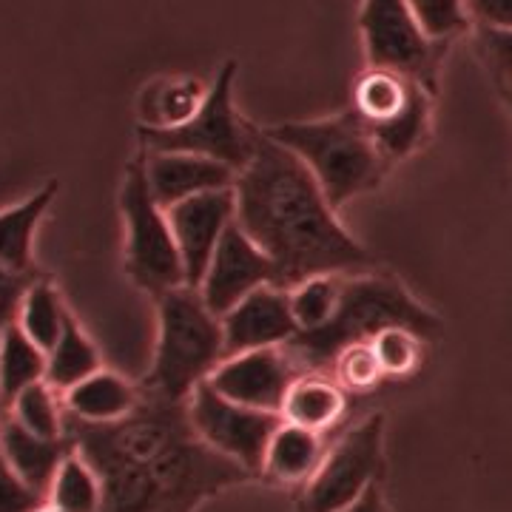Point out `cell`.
Masks as SVG:
<instances>
[{"mask_svg": "<svg viewBox=\"0 0 512 512\" xmlns=\"http://www.w3.org/2000/svg\"><path fill=\"white\" fill-rule=\"evenodd\" d=\"M100 367H103V359H100L97 345L89 339V333L69 316L63 336L57 339L55 348L46 353V382L63 396L69 387L83 382L86 376H92Z\"/></svg>", "mask_w": 512, "mask_h": 512, "instance_id": "cell-24", "label": "cell"}, {"mask_svg": "<svg viewBox=\"0 0 512 512\" xmlns=\"http://www.w3.org/2000/svg\"><path fill=\"white\" fill-rule=\"evenodd\" d=\"M60 185L49 180L43 188H37L32 197H26L12 208L0 211V262L18 271H35L32 245L40 220L46 217L49 205L55 202Z\"/></svg>", "mask_w": 512, "mask_h": 512, "instance_id": "cell-22", "label": "cell"}, {"mask_svg": "<svg viewBox=\"0 0 512 512\" xmlns=\"http://www.w3.org/2000/svg\"><path fill=\"white\" fill-rule=\"evenodd\" d=\"M208 97V86L200 77L174 74L148 83L140 92V128H180L185 126Z\"/></svg>", "mask_w": 512, "mask_h": 512, "instance_id": "cell-21", "label": "cell"}, {"mask_svg": "<svg viewBox=\"0 0 512 512\" xmlns=\"http://www.w3.org/2000/svg\"><path fill=\"white\" fill-rule=\"evenodd\" d=\"M46 379V350L20 330V325H9L0 330V399L9 407L12 399L29 384Z\"/></svg>", "mask_w": 512, "mask_h": 512, "instance_id": "cell-23", "label": "cell"}, {"mask_svg": "<svg viewBox=\"0 0 512 512\" xmlns=\"http://www.w3.org/2000/svg\"><path fill=\"white\" fill-rule=\"evenodd\" d=\"M384 473V416H367L325 453L319 470L302 484L299 512H342Z\"/></svg>", "mask_w": 512, "mask_h": 512, "instance_id": "cell-9", "label": "cell"}, {"mask_svg": "<svg viewBox=\"0 0 512 512\" xmlns=\"http://www.w3.org/2000/svg\"><path fill=\"white\" fill-rule=\"evenodd\" d=\"M265 131L308 165L333 208L376 191L390 165L350 109L319 120L279 123Z\"/></svg>", "mask_w": 512, "mask_h": 512, "instance_id": "cell-5", "label": "cell"}, {"mask_svg": "<svg viewBox=\"0 0 512 512\" xmlns=\"http://www.w3.org/2000/svg\"><path fill=\"white\" fill-rule=\"evenodd\" d=\"M143 160H146L148 188L165 211L197 194L231 188L237 183V171L231 165L214 157H202V154L143 148Z\"/></svg>", "mask_w": 512, "mask_h": 512, "instance_id": "cell-16", "label": "cell"}, {"mask_svg": "<svg viewBox=\"0 0 512 512\" xmlns=\"http://www.w3.org/2000/svg\"><path fill=\"white\" fill-rule=\"evenodd\" d=\"M168 220L183 259L185 285L200 288L217 245L225 231L237 222V191L231 185L177 202L174 208H168Z\"/></svg>", "mask_w": 512, "mask_h": 512, "instance_id": "cell-14", "label": "cell"}, {"mask_svg": "<svg viewBox=\"0 0 512 512\" xmlns=\"http://www.w3.org/2000/svg\"><path fill=\"white\" fill-rule=\"evenodd\" d=\"M49 504L60 512L103 510V478L74 447L57 467L55 481L49 487Z\"/></svg>", "mask_w": 512, "mask_h": 512, "instance_id": "cell-25", "label": "cell"}, {"mask_svg": "<svg viewBox=\"0 0 512 512\" xmlns=\"http://www.w3.org/2000/svg\"><path fill=\"white\" fill-rule=\"evenodd\" d=\"M225 359L222 319L202 299L200 288L180 285L157 296V345L143 390L171 402L188 396L211 379Z\"/></svg>", "mask_w": 512, "mask_h": 512, "instance_id": "cell-4", "label": "cell"}, {"mask_svg": "<svg viewBox=\"0 0 512 512\" xmlns=\"http://www.w3.org/2000/svg\"><path fill=\"white\" fill-rule=\"evenodd\" d=\"M424 336L419 330L404 328V325H390L379 330L370 339V348L379 359L384 379H404L413 376L424 362Z\"/></svg>", "mask_w": 512, "mask_h": 512, "instance_id": "cell-29", "label": "cell"}, {"mask_svg": "<svg viewBox=\"0 0 512 512\" xmlns=\"http://www.w3.org/2000/svg\"><path fill=\"white\" fill-rule=\"evenodd\" d=\"M501 97H504V103H507V109L512 114V86H501Z\"/></svg>", "mask_w": 512, "mask_h": 512, "instance_id": "cell-37", "label": "cell"}, {"mask_svg": "<svg viewBox=\"0 0 512 512\" xmlns=\"http://www.w3.org/2000/svg\"><path fill=\"white\" fill-rule=\"evenodd\" d=\"M66 436L103 478L100 512H194L205 498L254 478L197 436L188 402L148 390L111 424L66 416Z\"/></svg>", "mask_w": 512, "mask_h": 512, "instance_id": "cell-1", "label": "cell"}, {"mask_svg": "<svg viewBox=\"0 0 512 512\" xmlns=\"http://www.w3.org/2000/svg\"><path fill=\"white\" fill-rule=\"evenodd\" d=\"M220 319L225 333V356L288 345L296 336L288 288L279 285L256 288L245 299H239L231 311L222 313Z\"/></svg>", "mask_w": 512, "mask_h": 512, "instance_id": "cell-15", "label": "cell"}, {"mask_svg": "<svg viewBox=\"0 0 512 512\" xmlns=\"http://www.w3.org/2000/svg\"><path fill=\"white\" fill-rule=\"evenodd\" d=\"M302 373L305 370L293 359L288 345H274L225 356L220 367L211 373L208 384L231 402L279 413L291 384Z\"/></svg>", "mask_w": 512, "mask_h": 512, "instance_id": "cell-12", "label": "cell"}, {"mask_svg": "<svg viewBox=\"0 0 512 512\" xmlns=\"http://www.w3.org/2000/svg\"><path fill=\"white\" fill-rule=\"evenodd\" d=\"M69 453H72L69 436L46 439V436H37L32 430L20 427L12 416L0 419V456L6 458L12 464V470L23 481H29L37 493L46 495V501H49V487L55 481L57 467Z\"/></svg>", "mask_w": 512, "mask_h": 512, "instance_id": "cell-17", "label": "cell"}, {"mask_svg": "<svg viewBox=\"0 0 512 512\" xmlns=\"http://www.w3.org/2000/svg\"><path fill=\"white\" fill-rule=\"evenodd\" d=\"M430 89L390 69L359 74L350 94V111L373 137L387 163L410 157L430 131Z\"/></svg>", "mask_w": 512, "mask_h": 512, "instance_id": "cell-7", "label": "cell"}, {"mask_svg": "<svg viewBox=\"0 0 512 512\" xmlns=\"http://www.w3.org/2000/svg\"><path fill=\"white\" fill-rule=\"evenodd\" d=\"M348 393L330 373L308 370L291 384L285 402H282V419L308 427L313 433H328L345 416Z\"/></svg>", "mask_w": 512, "mask_h": 512, "instance_id": "cell-20", "label": "cell"}, {"mask_svg": "<svg viewBox=\"0 0 512 512\" xmlns=\"http://www.w3.org/2000/svg\"><path fill=\"white\" fill-rule=\"evenodd\" d=\"M69 316L72 313L66 311L63 296H60L55 285L46 282V279H35L32 288L26 291L23 305H20L18 325L37 348L49 353L57 345V339L63 336Z\"/></svg>", "mask_w": 512, "mask_h": 512, "instance_id": "cell-26", "label": "cell"}, {"mask_svg": "<svg viewBox=\"0 0 512 512\" xmlns=\"http://www.w3.org/2000/svg\"><path fill=\"white\" fill-rule=\"evenodd\" d=\"M143 390L126 376L114 370H94L83 382H77L63 393V407L66 416L86 424H111V421L126 419L128 413L137 407Z\"/></svg>", "mask_w": 512, "mask_h": 512, "instance_id": "cell-18", "label": "cell"}, {"mask_svg": "<svg viewBox=\"0 0 512 512\" xmlns=\"http://www.w3.org/2000/svg\"><path fill=\"white\" fill-rule=\"evenodd\" d=\"M234 80L237 63L228 60L208 86L202 109L180 128H140L146 151H188L228 163L242 171L254 154L256 126L242 120L234 106Z\"/></svg>", "mask_w": 512, "mask_h": 512, "instance_id": "cell-8", "label": "cell"}, {"mask_svg": "<svg viewBox=\"0 0 512 512\" xmlns=\"http://www.w3.org/2000/svg\"><path fill=\"white\" fill-rule=\"evenodd\" d=\"M359 29L367 66L402 72L436 92V74L447 43H436L421 32L407 0H359Z\"/></svg>", "mask_w": 512, "mask_h": 512, "instance_id": "cell-10", "label": "cell"}, {"mask_svg": "<svg viewBox=\"0 0 512 512\" xmlns=\"http://www.w3.org/2000/svg\"><path fill=\"white\" fill-rule=\"evenodd\" d=\"M476 46L484 66L495 77L498 89L512 86V29L476 26Z\"/></svg>", "mask_w": 512, "mask_h": 512, "instance_id": "cell-32", "label": "cell"}, {"mask_svg": "<svg viewBox=\"0 0 512 512\" xmlns=\"http://www.w3.org/2000/svg\"><path fill=\"white\" fill-rule=\"evenodd\" d=\"M330 370H333L330 376L339 382V387L345 393H370L384 379L379 359H376V353L370 348V342H356V345H348L345 350H339Z\"/></svg>", "mask_w": 512, "mask_h": 512, "instance_id": "cell-30", "label": "cell"}, {"mask_svg": "<svg viewBox=\"0 0 512 512\" xmlns=\"http://www.w3.org/2000/svg\"><path fill=\"white\" fill-rule=\"evenodd\" d=\"M262 285H279L274 259L248 237L239 222H234L205 268L200 282L202 299L211 311L222 316Z\"/></svg>", "mask_w": 512, "mask_h": 512, "instance_id": "cell-13", "label": "cell"}, {"mask_svg": "<svg viewBox=\"0 0 512 512\" xmlns=\"http://www.w3.org/2000/svg\"><path fill=\"white\" fill-rule=\"evenodd\" d=\"M120 211L126 222V271L140 291L160 293L185 285L183 259L171 231V220L160 202L154 200L146 177L143 154L126 168L120 191Z\"/></svg>", "mask_w": 512, "mask_h": 512, "instance_id": "cell-6", "label": "cell"}, {"mask_svg": "<svg viewBox=\"0 0 512 512\" xmlns=\"http://www.w3.org/2000/svg\"><path fill=\"white\" fill-rule=\"evenodd\" d=\"M37 512H60V510H55L52 504H46V507H40V510H37Z\"/></svg>", "mask_w": 512, "mask_h": 512, "instance_id": "cell-38", "label": "cell"}, {"mask_svg": "<svg viewBox=\"0 0 512 512\" xmlns=\"http://www.w3.org/2000/svg\"><path fill=\"white\" fill-rule=\"evenodd\" d=\"M6 416H12L20 427L32 430L37 436H46V439L66 436V407H63L60 393L46 379L20 390L6 407Z\"/></svg>", "mask_w": 512, "mask_h": 512, "instance_id": "cell-28", "label": "cell"}, {"mask_svg": "<svg viewBox=\"0 0 512 512\" xmlns=\"http://www.w3.org/2000/svg\"><path fill=\"white\" fill-rule=\"evenodd\" d=\"M35 279V271H18L0 262V330L18 322L20 305Z\"/></svg>", "mask_w": 512, "mask_h": 512, "instance_id": "cell-34", "label": "cell"}, {"mask_svg": "<svg viewBox=\"0 0 512 512\" xmlns=\"http://www.w3.org/2000/svg\"><path fill=\"white\" fill-rule=\"evenodd\" d=\"M464 6L476 26L512 29V0H464Z\"/></svg>", "mask_w": 512, "mask_h": 512, "instance_id": "cell-35", "label": "cell"}, {"mask_svg": "<svg viewBox=\"0 0 512 512\" xmlns=\"http://www.w3.org/2000/svg\"><path fill=\"white\" fill-rule=\"evenodd\" d=\"M234 191L237 222L274 259L279 288L316 274H362L376 265L345 231L308 165L265 128L256 126L254 154Z\"/></svg>", "mask_w": 512, "mask_h": 512, "instance_id": "cell-2", "label": "cell"}, {"mask_svg": "<svg viewBox=\"0 0 512 512\" xmlns=\"http://www.w3.org/2000/svg\"><path fill=\"white\" fill-rule=\"evenodd\" d=\"M390 325L419 330L424 339H433L441 330L436 313H430L404 291L393 276L384 274H345L342 276V296L339 308L325 328L311 333H296L288 350L299 367L330 373V365L339 350L356 342H370L379 330Z\"/></svg>", "mask_w": 512, "mask_h": 512, "instance_id": "cell-3", "label": "cell"}, {"mask_svg": "<svg viewBox=\"0 0 512 512\" xmlns=\"http://www.w3.org/2000/svg\"><path fill=\"white\" fill-rule=\"evenodd\" d=\"M342 276L345 274H316L288 288L296 333L325 328L333 319L342 296Z\"/></svg>", "mask_w": 512, "mask_h": 512, "instance_id": "cell-27", "label": "cell"}, {"mask_svg": "<svg viewBox=\"0 0 512 512\" xmlns=\"http://www.w3.org/2000/svg\"><path fill=\"white\" fill-rule=\"evenodd\" d=\"M407 6L413 18L419 20L421 32L436 43H450L473 23L464 0H407Z\"/></svg>", "mask_w": 512, "mask_h": 512, "instance_id": "cell-31", "label": "cell"}, {"mask_svg": "<svg viewBox=\"0 0 512 512\" xmlns=\"http://www.w3.org/2000/svg\"><path fill=\"white\" fill-rule=\"evenodd\" d=\"M342 512H387L384 507V493H382V481L379 484H373V487H367L365 495L362 498H356L350 507H345Z\"/></svg>", "mask_w": 512, "mask_h": 512, "instance_id": "cell-36", "label": "cell"}, {"mask_svg": "<svg viewBox=\"0 0 512 512\" xmlns=\"http://www.w3.org/2000/svg\"><path fill=\"white\" fill-rule=\"evenodd\" d=\"M6 416V407H3V399H0V419Z\"/></svg>", "mask_w": 512, "mask_h": 512, "instance_id": "cell-39", "label": "cell"}, {"mask_svg": "<svg viewBox=\"0 0 512 512\" xmlns=\"http://www.w3.org/2000/svg\"><path fill=\"white\" fill-rule=\"evenodd\" d=\"M322 458H325L322 433H313L308 427L282 419L268 441L259 476H265L274 484H308L313 473L319 470Z\"/></svg>", "mask_w": 512, "mask_h": 512, "instance_id": "cell-19", "label": "cell"}, {"mask_svg": "<svg viewBox=\"0 0 512 512\" xmlns=\"http://www.w3.org/2000/svg\"><path fill=\"white\" fill-rule=\"evenodd\" d=\"M188 416L208 447L242 464L251 476H259L268 441L282 424L279 413L231 402L208 382L188 396Z\"/></svg>", "mask_w": 512, "mask_h": 512, "instance_id": "cell-11", "label": "cell"}, {"mask_svg": "<svg viewBox=\"0 0 512 512\" xmlns=\"http://www.w3.org/2000/svg\"><path fill=\"white\" fill-rule=\"evenodd\" d=\"M46 495L37 493L29 481L12 470V464L0 456V512H37L46 507Z\"/></svg>", "mask_w": 512, "mask_h": 512, "instance_id": "cell-33", "label": "cell"}]
</instances>
